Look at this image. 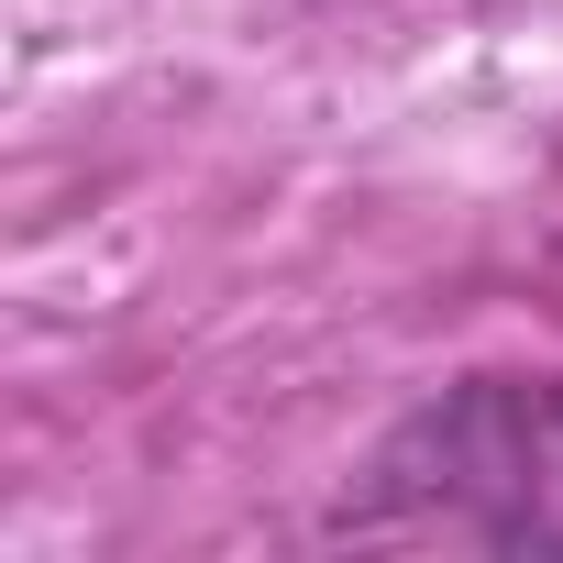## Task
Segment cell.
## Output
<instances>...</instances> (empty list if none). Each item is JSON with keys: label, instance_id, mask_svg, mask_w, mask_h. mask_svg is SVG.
<instances>
[{"label": "cell", "instance_id": "cell-1", "mask_svg": "<svg viewBox=\"0 0 563 563\" xmlns=\"http://www.w3.org/2000/svg\"><path fill=\"white\" fill-rule=\"evenodd\" d=\"M552 431H563V387H552Z\"/></svg>", "mask_w": 563, "mask_h": 563}]
</instances>
